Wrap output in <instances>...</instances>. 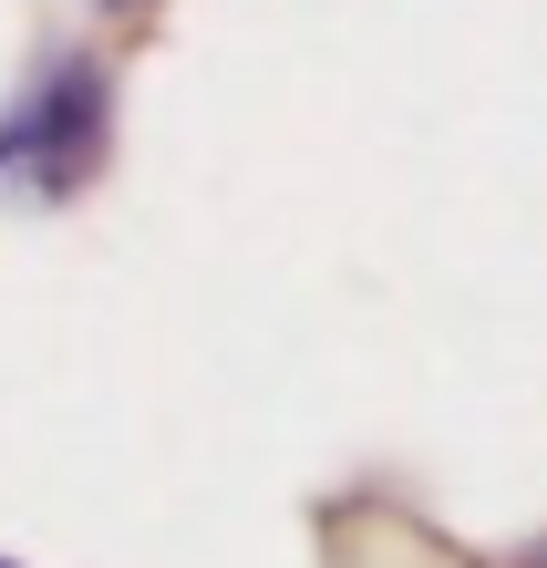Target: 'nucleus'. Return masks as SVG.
Returning a JSON list of instances; mask_svg holds the SVG:
<instances>
[{
  "mask_svg": "<svg viewBox=\"0 0 547 568\" xmlns=\"http://www.w3.org/2000/svg\"><path fill=\"white\" fill-rule=\"evenodd\" d=\"M114 155H124V52L62 21L0 83V207L62 217L114 186Z\"/></svg>",
  "mask_w": 547,
  "mask_h": 568,
  "instance_id": "obj_1",
  "label": "nucleus"
},
{
  "mask_svg": "<svg viewBox=\"0 0 547 568\" xmlns=\"http://www.w3.org/2000/svg\"><path fill=\"white\" fill-rule=\"evenodd\" d=\"M165 11H176V0H73V31H93V42H114V52L134 62V52L165 31Z\"/></svg>",
  "mask_w": 547,
  "mask_h": 568,
  "instance_id": "obj_2",
  "label": "nucleus"
},
{
  "mask_svg": "<svg viewBox=\"0 0 547 568\" xmlns=\"http://www.w3.org/2000/svg\"><path fill=\"white\" fill-rule=\"evenodd\" d=\"M0 568H21V558H0Z\"/></svg>",
  "mask_w": 547,
  "mask_h": 568,
  "instance_id": "obj_3",
  "label": "nucleus"
}]
</instances>
